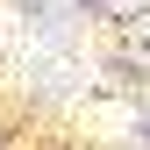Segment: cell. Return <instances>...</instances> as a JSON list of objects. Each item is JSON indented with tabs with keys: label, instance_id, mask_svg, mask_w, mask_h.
Listing matches in <instances>:
<instances>
[{
	"label": "cell",
	"instance_id": "1",
	"mask_svg": "<svg viewBox=\"0 0 150 150\" xmlns=\"http://www.w3.org/2000/svg\"><path fill=\"white\" fill-rule=\"evenodd\" d=\"M14 7H29L36 22H64V14H71V0H14Z\"/></svg>",
	"mask_w": 150,
	"mask_h": 150
},
{
	"label": "cell",
	"instance_id": "2",
	"mask_svg": "<svg viewBox=\"0 0 150 150\" xmlns=\"http://www.w3.org/2000/svg\"><path fill=\"white\" fill-rule=\"evenodd\" d=\"M107 7H122V14H143V7H150V0H107Z\"/></svg>",
	"mask_w": 150,
	"mask_h": 150
},
{
	"label": "cell",
	"instance_id": "3",
	"mask_svg": "<svg viewBox=\"0 0 150 150\" xmlns=\"http://www.w3.org/2000/svg\"><path fill=\"white\" fill-rule=\"evenodd\" d=\"M143 50H150V22H143Z\"/></svg>",
	"mask_w": 150,
	"mask_h": 150
}]
</instances>
